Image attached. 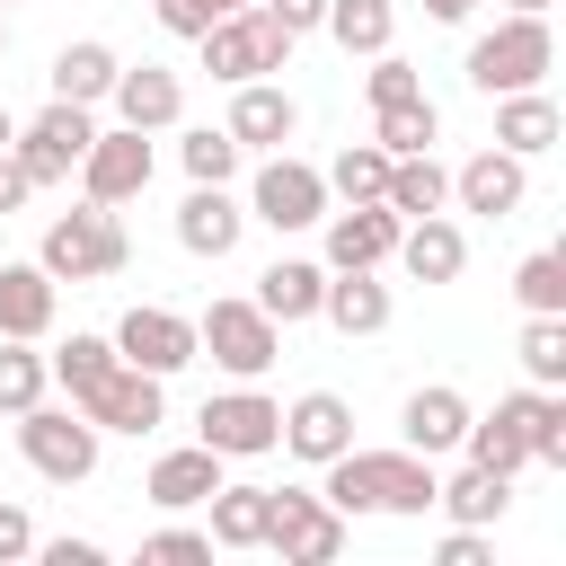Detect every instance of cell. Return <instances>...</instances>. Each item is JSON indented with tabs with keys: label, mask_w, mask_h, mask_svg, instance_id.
<instances>
[{
	"label": "cell",
	"mask_w": 566,
	"mask_h": 566,
	"mask_svg": "<svg viewBox=\"0 0 566 566\" xmlns=\"http://www.w3.org/2000/svg\"><path fill=\"white\" fill-rule=\"evenodd\" d=\"M318 495H327L345 522H354V513H433V460L407 451V442H398V451H354V442H345V451L327 460V486H318Z\"/></svg>",
	"instance_id": "6da1fadb"
},
{
	"label": "cell",
	"mask_w": 566,
	"mask_h": 566,
	"mask_svg": "<svg viewBox=\"0 0 566 566\" xmlns=\"http://www.w3.org/2000/svg\"><path fill=\"white\" fill-rule=\"evenodd\" d=\"M548 62H557L548 9H504V18L469 44V88H478V97H513V88H539Z\"/></svg>",
	"instance_id": "7a4b0ae2"
},
{
	"label": "cell",
	"mask_w": 566,
	"mask_h": 566,
	"mask_svg": "<svg viewBox=\"0 0 566 566\" xmlns=\"http://www.w3.org/2000/svg\"><path fill=\"white\" fill-rule=\"evenodd\" d=\"M124 256H133V239H124L115 203H80V212L44 221V239H35V265H44L53 283H97V274H124Z\"/></svg>",
	"instance_id": "3957f363"
},
{
	"label": "cell",
	"mask_w": 566,
	"mask_h": 566,
	"mask_svg": "<svg viewBox=\"0 0 566 566\" xmlns=\"http://www.w3.org/2000/svg\"><path fill=\"white\" fill-rule=\"evenodd\" d=\"M195 44H203V71H212L221 88H239V80H265V71H283L301 35H292V27H274V18H265V9L248 0V9L212 18V27L195 35Z\"/></svg>",
	"instance_id": "277c9868"
},
{
	"label": "cell",
	"mask_w": 566,
	"mask_h": 566,
	"mask_svg": "<svg viewBox=\"0 0 566 566\" xmlns=\"http://www.w3.org/2000/svg\"><path fill=\"white\" fill-rule=\"evenodd\" d=\"M18 451H27V469L35 478H53V486H80V478H97V451H106V433L80 416V407H18Z\"/></svg>",
	"instance_id": "5b68a950"
},
{
	"label": "cell",
	"mask_w": 566,
	"mask_h": 566,
	"mask_svg": "<svg viewBox=\"0 0 566 566\" xmlns=\"http://www.w3.org/2000/svg\"><path fill=\"white\" fill-rule=\"evenodd\" d=\"M195 354H212L230 380H256V371H274V354H283V327H274L256 301H212V310L195 318Z\"/></svg>",
	"instance_id": "8992f818"
},
{
	"label": "cell",
	"mask_w": 566,
	"mask_h": 566,
	"mask_svg": "<svg viewBox=\"0 0 566 566\" xmlns=\"http://www.w3.org/2000/svg\"><path fill=\"white\" fill-rule=\"evenodd\" d=\"M195 442L203 451H221V460H265L274 442H283V407L265 398V389H221V398H203V416H195Z\"/></svg>",
	"instance_id": "52a82bcc"
},
{
	"label": "cell",
	"mask_w": 566,
	"mask_h": 566,
	"mask_svg": "<svg viewBox=\"0 0 566 566\" xmlns=\"http://www.w3.org/2000/svg\"><path fill=\"white\" fill-rule=\"evenodd\" d=\"M248 221H265V230H310V221H327V177H318L310 159H292V150H265V168L248 177Z\"/></svg>",
	"instance_id": "ba28073f"
},
{
	"label": "cell",
	"mask_w": 566,
	"mask_h": 566,
	"mask_svg": "<svg viewBox=\"0 0 566 566\" xmlns=\"http://www.w3.org/2000/svg\"><path fill=\"white\" fill-rule=\"evenodd\" d=\"M265 548H274L283 566H327V557H345V513H336L327 495H310V486H274Z\"/></svg>",
	"instance_id": "9c48e42d"
},
{
	"label": "cell",
	"mask_w": 566,
	"mask_h": 566,
	"mask_svg": "<svg viewBox=\"0 0 566 566\" xmlns=\"http://www.w3.org/2000/svg\"><path fill=\"white\" fill-rule=\"evenodd\" d=\"M88 142H97V115H88V106H71V97H53L35 124H18V142H9V150H18V168H27L35 186H62V177L88 159Z\"/></svg>",
	"instance_id": "30bf717a"
},
{
	"label": "cell",
	"mask_w": 566,
	"mask_h": 566,
	"mask_svg": "<svg viewBox=\"0 0 566 566\" xmlns=\"http://www.w3.org/2000/svg\"><path fill=\"white\" fill-rule=\"evenodd\" d=\"M71 407H80L97 433H150V424L168 416V398H159V371H133L124 354H115V363H106V371H97V380L71 398Z\"/></svg>",
	"instance_id": "8fae6325"
},
{
	"label": "cell",
	"mask_w": 566,
	"mask_h": 566,
	"mask_svg": "<svg viewBox=\"0 0 566 566\" xmlns=\"http://www.w3.org/2000/svg\"><path fill=\"white\" fill-rule=\"evenodd\" d=\"M71 177H80V195H88V203H133V195L150 186V133H133V124L97 133V142H88V159H80Z\"/></svg>",
	"instance_id": "7c38bea8"
},
{
	"label": "cell",
	"mask_w": 566,
	"mask_h": 566,
	"mask_svg": "<svg viewBox=\"0 0 566 566\" xmlns=\"http://www.w3.org/2000/svg\"><path fill=\"white\" fill-rule=\"evenodd\" d=\"M115 354L133 363V371H186L195 363V318H177V310H159V301H142V310H124V327H115Z\"/></svg>",
	"instance_id": "4fadbf2b"
},
{
	"label": "cell",
	"mask_w": 566,
	"mask_h": 566,
	"mask_svg": "<svg viewBox=\"0 0 566 566\" xmlns=\"http://www.w3.org/2000/svg\"><path fill=\"white\" fill-rule=\"evenodd\" d=\"M531 416H539V389H513V398H495V416H469L460 451H469L478 469L513 478V469H531Z\"/></svg>",
	"instance_id": "5bb4252c"
},
{
	"label": "cell",
	"mask_w": 566,
	"mask_h": 566,
	"mask_svg": "<svg viewBox=\"0 0 566 566\" xmlns=\"http://www.w3.org/2000/svg\"><path fill=\"white\" fill-rule=\"evenodd\" d=\"M345 442H354V407H345L336 389H301V398L283 407V442H274V451H292V460L327 469Z\"/></svg>",
	"instance_id": "9a60e30c"
},
{
	"label": "cell",
	"mask_w": 566,
	"mask_h": 566,
	"mask_svg": "<svg viewBox=\"0 0 566 566\" xmlns=\"http://www.w3.org/2000/svg\"><path fill=\"white\" fill-rule=\"evenodd\" d=\"M398 212L389 203H345V212H327V274H354V265H389V248H398Z\"/></svg>",
	"instance_id": "2e32d148"
},
{
	"label": "cell",
	"mask_w": 566,
	"mask_h": 566,
	"mask_svg": "<svg viewBox=\"0 0 566 566\" xmlns=\"http://www.w3.org/2000/svg\"><path fill=\"white\" fill-rule=\"evenodd\" d=\"M115 124H133V133H168L177 115H186V80L177 71H159V62H133V71H115Z\"/></svg>",
	"instance_id": "e0dca14e"
},
{
	"label": "cell",
	"mask_w": 566,
	"mask_h": 566,
	"mask_svg": "<svg viewBox=\"0 0 566 566\" xmlns=\"http://www.w3.org/2000/svg\"><path fill=\"white\" fill-rule=\"evenodd\" d=\"M221 133H230L239 150H283V142L301 133V106H292V88H274V80H239Z\"/></svg>",
	"instance_id": "ac0fdd59"
},
{
	"label": "cell",
	"mask_w": 566,
	"mask_h": 566,
	"mask_svg": "<svg viewBox=\"0 0 566 566\" xmlns=\"http://www.w3.org/2000/svg\"><path fill=\"white\" fill-rule=\"evenodd\" d=\"M451 195H460V212L504 221V212H522V195H531V159H513V150H478V159L451 177Z\"/></svg>",
	"instance_id": "d6986e66"
},
{
	"label": "cell",
	"mask_w": 566,
	"mask_h": 566,
	"mask_svg": "<svg viewBox=\"0 0 566 566\" xmlns=\"http://www.w3.org/2000/svg\"><path fill=\"white\" fill-rule=\"evenodd\" d=\"M389 283H380V265H354V274H327V292H318V318L336 327V336H380L389 327Z\"/></svg>",
	"instance_id": "ffe728a7"
},
{
	"label": "cell",
	"mask_w": 566,
	"mask_h": 566,
	"mask_svg": "<svg viewBox=\"0 0 566 566\" xmlns=\"http://www.w3.org/2000/svg\"><path fill=\"white\" fill-rule=\"evenodd\" d=\"M398 433H407V451L442 460V451H460V433H469V398H460L451 380H424V389L398 407Z\"/></svg>",
	"instance_id": "44dd1931"
},
{
	"label": "cell",
	"mask_w": 566,
	"mask_h": 566,
	"mask_svg": "<svg viewBox=\"0 0 566 566\" xmlns=\"http://www.w3.org/2000/svg\"><path fill=\"white\" fill-rule=\"evenodd\" d=\"M239 230H248V212L230 203V186H186V203H177V248L186 256H230Z\"/></svg>",
	"instance_id": "7402d4cb"
},
{
	"label": "cell",
	"mask_w": 566,
	"mask_h": 566,
	"mask_svg": "<svg viewBox=\"0 0 566 566\" xmlns=\"http://www.w3.org/2000/svg\"><path fill=\"white\" fill-rule=\"evenodd\" d=\"M389 256L407 265V283H451V274L469 265V239H460V221L424 212V221H407V230H398V248H389Z\"/></svg>",
	"instance_id": "603a6c76"
},
{
	"label": "cell",
	"mask_w": 566,
	"mask_h": 566,
	"mask_svg": "<svg viewBox=\"0 0 566 566\" xmlns=\"http://www.w3.org/2000/svg\"><path fill=\"white\" fill-rule=\"evenodd\" d=\"M212 486H221V451H203V442L159 451V460H150V478H142V495H150L159 513H186V504H203Z\"/></svg>",
	"instance_id": "cb8c5ba5"
},
{
	"label": "cell",
	"mask_w": 566,
	"mask_h": 566,
	"mask_svg": "<svg viewBox=\"0 0 566 566\" xmlns=\"http://www.w3.org/2000/svg\"><path fill=\"white\" fill-rule=\"evenodd\" d=\"M53 310H62V283L44 265H0V336H53Z\"/></svg>",
	"instance_id": "d4e9b609"
},
{
	"label": "cell",
	"mask_w": 566,
	"mask_h": 566,
	"mask_svg": "<svg viewBox=\"0 0 566 566\" xmlns=\"http://www.w3.org/2000/svg\"><path fill=\"white\" fill-rule=\"evenodd\" d=\"M318 292H327V265H310V256H274V265L256 274V310H265L274 327L318 318Z\"/></svg>",
	"instance_id": "484cf974"
},
{
	"label": "cell",
	"mask_w": 566,
	"mask_h": 566,
	"mask_svg": "<svg viewBox=\"0 0 566 566\" xmlns=\"http://www.w3.org/2000/svg\"><path fill=\"white\" fill-rule=\"evenodd\" d=\"M557 97H539V88H513V97H495V150H513V159H539V150H557Z\"/></svg>",
	"instance_id": "4316f807"
},
{
	"label": "cell",
	"mask_w": 566,
	"mask_h": 566,
	"mask_svg": "<svg viewBox=\"0 0 566 566\" xmlns=\"http://www.w3.org/2000/svg\"><path fill=\"white\" fill-rule=\"evenodd\" d=\"M380 203H389L398 221H424V212H442V203H451V168H442L433 150H407V159H389Z\"/></svg>",
	"instance_id": "83f0119b"
},
{
	"label": "cell",
	"mask_w": 566,
	"mask_h": 566,
	"mask_svg": "<svg viewBox=\"0 0 566 566\" xmlns=\"http://www.w3.org/2000/svg\"><path fill=\"white\" fill-rule=\"evenodd\" d=\"M433 504L451 513V522H469V531H486V522H504L513 513V478H495V469H460V478H433Z\"/></svg>",
	"instance_id": "f1b7e54d"
},
{
	"label": "cell",
	"mask_w": 566,
	"mask_h": 566,
	"mask_svg": "<svg viewBox=\"0 0 566 566\" xmlns=\"http://www.w3.org/2000/svg\"><path fill=\"white\" fill-rule=\"evenodd\" d=\"M212 548H265V522H274V486H212Z\"/></svg>",
	"instance_id": "f546056e"
},
{
	"label": "cell",
	"mask_w": 566,
	"mask_h": 566,
	"mask_svg": "<svg viewBox=\"0 0 566 566\" xmlns=\"http://www.w3.org/2000/svg\"><path fill=\"white\" fill-rule=\"evenodd\" d=\"M115 71H124V62H115V44L80 35V44H62V53H53V71H44V80H53V97H71V106H97V97L115 88Z\"/></svg>",
	"instance_id": "4dcf8cb0"
},
{
	"label": "cell",
	"mask_w": 566,
	"mask_h": 566,
	"mask_svg": "<svg viewBox=\"0 0 566 566\" xmlns=\"http://www.w3.org/2000/svg\"><path fill=\"white\" fill-rule=\"evenodd\" d=\"M371 142H380L389 159H407V150H433V142H442V115H433V97H398V106H371Z\"/></svg>",
	"instance_id": "1f68e13d"
},
{
	"label": "cell",
	"mask_w": 566,
	"mask_h": 566,
	"mask_svg": "<svg viewBox=\"0 0 566 566\" xmlns=\"http://www.w3.org/2000/svg\"><path fill=\"white\" fill-rule=\"evenodd\" d=\"M345 53H389V35H398V9L389 0H327V18H318Z\"/></svg>",
	"instance_id": "d6a6232c"
},
{
	"label": "cell",
	"mask_w": 566,
	"mask_h": 566,
	"mask_svg": "<svg viewBox=\"0 0 566 566\" xmlns=\"http://www.w3.org/2000/svg\"><path fill=\"white\" fill-rule=\"evenodd\" d=\"M318 177H327V195H345V203H380L389 150H380V142H345V150H336V159H327Z\"/></svg>",
	"instance_id": "836d02e7"
},
{
	"label": "cell",
	"mask_w": 566,
	"mask_h": 566,
	"mask_svg": "<svg viewBox=\"0 0 566 566\" xmlns=\"http://www.w3.org/2000/svg\"><path fill=\"white\" fill-rule=\"evenodd\" d=\"M53 389V363L27 345V336H0V416H18V407H35Z\"/></svg>",
	"instance_id": "e575fe53"
},
{
	"label": "cell",
	"mask_w": 566,
	"mask_h": 566,
	"mask_svg": "<svg viewBox=\"0 0 566 566\" xmlns=\"http://www.w3.org/2000/svg\"><path fill=\"white\" fill-rule=\"evenodd\" d=\"M522 371H531V389H557L566 380V318H548V310L522 318Z\"/></svg>",
	"instance_id": "d590c367"
},
{
	"label": "cell",
	"mask_w": 566,
	"mask_h": 566,
	"mask_svg": "<svg viewBox=\"0 0 566 566\" xmlns=\"http://www.w3.org/2000/svg\"><path fill=\"white\" fill-rule=\"evenodd\" d=\"M513 301H522V310H548V318H566V256H557V248L522 256V265H513Z\"/></svg>",
	"instance_id": "8d00e7d4"
},
{
	"label": "cell",
	"mask_w": 566,
	"mask_h": 566,
	"mask_svg": "<svg viewBox=\"0 0 566 566\" xmlns=\"http://www.w3.org/2000/svg\"><path fill=\"white\" fill-rule=\"evenodd\" d=\"M177 159H186V177H195V186H230V177H239V142H230V133H212V124H203V133H186V142H177Z\"/></svg>",
	"instance_id": "74e56055"
},
{
	"label": "cell",
	"mask_w": 566,
	"mask_h": 566,
	"mask_svg": "<svg viewBox=\"0 0 566 566\" xmlns=\"http://www.w3.org/2000/svg\"><path fill=\"white\" fill-rule=\"evenodd\" d=\"M44 363H53V380L80 398V389H88V380L115 363V336H71V345H62V354H44Z\"/></svg>",
	"instance_id": "f35d334b"
},
{
	"label": "cell",
	"mask_w": 566,
	"mask_h": 566,
	"mask_svg": "<svg viewBox=\"0 0 566 566\" xmlns=\"http://www.w3.org/2000/svg\"><path fill=\"white\" fill-rule=\"evenodd\" d=\"M363 97H371V106H398V97H424V80H416V62H398V53H371Z\"/></svg>",
	"instance_id": "ab89813d"
},
{
	"label": "cell",
	"mask_w": 566,
	"mask_h": 566,
	"mask_svg": "<svg viewBox=\"0 0 566 566\" xmlns=\"http://www.w3.org/2000/svg\"><path fill=\"white\" fill-rule=\"evenodd\" d=\"M531 460L566 469V398H548V389H539V416H531Z\"/></svg>",
	"instance_id": "60d3db41"
},
{
	"label": "cell",
	"mask_w": 566,
	"mask_h": 566,
	"mask_svg": "<svg viewBox=\"0 0 566 566\" xmlns=\"http://www.w3.org/2000/svg\"><path fill=\"white\" fill-rule=\"evenodd\" d=\"M142 557H150V566H195V557H212V531L168 522V531H150V539H142Z\"/></svg>",
	"instance_id": "b9f144b4"
},
{
	"label": "cell",
	"mask_w": 566,
	"mask_h": 566,
	"mask_svg": "<svg viewBox=\"0 0 566 566\" xmlns=\"http://www.w3.org/2000/svg\"><path fill=\"white\" fill-rule=\"evenodd\" d=\"M150 18H159L168 35H186V44H195V35L212 27V0H150Z\"/></svg>",
	"instance_id": "7bdbcfd3"
},
{
	"label": "cell",
	"mask_w": 566,
	"mask_h": 566,
	"mask_svg": "<svg viewBox=\"0 0 566 566\" xmlns=\"http://www.w3.org/2000/svg\"><path fill=\"white\" fill-rule=\"evenodd\" d=\"M18 557H35V522L18 504H0V566H18Z\"/></svg>",
	"instance_id": "ee69618b"
},
{
	"label": "cell",
	"mask_w": 566,
	"mask_h": 566,
	"mask_svg": "<svg viewBox=\"0 0 566 566\" xmlns=\"http://www.w3.org/2000/svg\"><path fill=\"white\" fill-rule=\"evenodd\" d=\"M442 566H486V531H469V522H451V539L433 548Z\"/></svg>",
	"instance_id": "f6af8a7d"
},
{
	"label": "cell",
	"mask_w": 566,
	"mask_h": 566,
	"mask_svg": "<svg viewBox=\"0 0 566 566\" xmlns=\"http://www.w3.org/2000/svg\"><path fill=\"white\" fill-rule=\"evenodd\" d=\"M256 9H265L274 27H292V35H310V27L327 18V0H256Z\"/></svg>",
	"instance_id": "bcb514c9"
},
{
	"label": "cell",
	"mask_w": 566,
	"mask_h": 566,
	"mask_svg": "<svg viewBox=\"0 0 566 566\" xmlns=\"http://www.w3.org/2000/svg\"><path fill=\"white\" fill-rule=\"evenodd\" d=\"M35 557H44V566H106V548H97V539H44Z\"/></svg>",
	"instance_id": "7dc6e473"
},
{
	"label": "cell",
	"mask_w": 566,
	"mask_h": 566,
	"mask_svg": "<svg viewBox=\"0 0 566 566\" xmlns=\"http://www.w3.org/2000/svg\"><path fill=\"white\" fill-rule=\"evenodd\" d=\"M27 195H35V177L18 168V150H0V212H18Z\"/></svg>",
	"instance_id": "c3c4849f"
},
{
	"label": "cell",
	"mask_w": 566,
	"mask_h": 566,
	"mask_svg": "<svg viewBox=\"0 0 566 566\" xmlns=\"http://www.w3.org/2000/svg\"><path fill=\"white\" fill-rule=\"evenodd\" d=\"M469 9H478V0H424V18H442V27H460Z\"/></svg>",
	"instance_id": "681fc988"
},
{
	"label": "cell",
	"mask_w": 566,
	"mask_h": 566,
	"mask_svg": "<svg viewBox=\"0 0 566 566\" xmlns=\"http://www.w3.org/2000/svg\"><path fill=\"white\" fill-rule=\"evenodd\" d=\"M9 142H18V115H9V106H0V150H9Z\"/></svg>",
	"instance_id": "f907efd6"
},
{
	"label": "cell",
	"mask_w": 566,
	"mask_h": 566,
	"mask_svg": "<svg viewBox=\"0 0 566 566\" xmlns=\"http://www.w3.org/2000/svg\"><path fill=\"white\" fill-rule=\"evenodd\" d=\"M230 9H248V0H212V18H230Z\"/></svg>",
	"instance_id": "816d5d0a"
},
{
	"label": "cell",
	"mask_w": 566,
	"mask_h": 566,
	"mask_svg": "<svg viewBox=\"0 0 566 566\" xmlns=\"http://www.w3.org/2000/svg\"><path fill=\"white\" fill-rule=\"evenodd\" d=\"M504 9H548V0H504Z\"/></svg>",
	"instance_id": "f5cc1de1"
},
{
	"label": "cell",
	"mask_w": 566,
	"mask_h": 566,
	"mask_svg": "<svg viewBox=\"0 0 566 566\" xmlns=\"http://www.w3.org/2000/svg\"><path fill=\"white\" fill-rule=\"evenodd\" d=\"M0 53H9V18H0Z\"/></svg>",
	"instance_id": "db71d44e"
},
{
	"label": "cell",
	"mask_w": 566,
	"mask_h": 566,
	"mask_svg": "<svg viewBox=\"0 0 566 566\" xmlns=\"http://www.w3.org/2000/svg\"><path fill=\"white\" fill-rule=\"evenodd\" d=\"M0 9H9V0H0Z\"/></svg>",
	"instance_id": "11a10c76"
}]
</instances>
